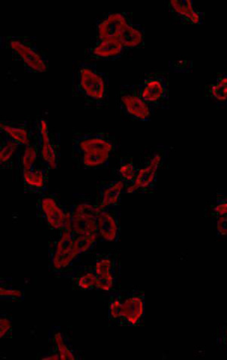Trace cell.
I'll use <instances>...</instances> for the list:
<instances>
[{"instance_id":"3","label":"cell","mask_w":227,"mask_h":360,"mask_svg":"<svg viewBox=\"0 0 227 360\" xmlns=\"http://www.w3.org/2000/svg\"><path fill=\"white\" fill-rule=\"evenodd\" d=\"M76 235L72 230L63 229L58 236L48 242V269L52 274L63 278L75 266L80 264L82 259L75 250Z\"/></svg>"},{"instance_id":"14","label":"cell","mask_w":227,"mask_h":360,"mask_svg":"<svg viewBox=\"0 0 227 360\" xmlns=\"http://www.w3.org/2000/svg\"><path fill=\"white\" fill-rule=\"evenodd\" d=\"M126 52L121 42L115 39H95L93 44L86 49L85 55L91 62H115L121 60Z\"/></svg>"},{"instance_id":"5","label":"cell","mask_w":227,"mask_h":360,"mask_svg":"<svg viewBox=\"0 0 227 360\" xmlns=\"http://www.w3.org/2000/svg\"><path fill=\"white\" fill-rule=\"evenodd\" d=\"M141 98L154 110H169V75L165 72H152L144 75L136 84Z\"/></svg>"},{"instance_id":"15","label":"cell","mask_w":227,"mask_h":360,"mask_svg":"<svg viewBox=\"0 0 227 360\" xmlns=\"http://www.w3.org/2000/svg\"><path fill=\"white\" fill-rule=\"evenodd\" d=\"M169 13L183 25H202L205 13L194 6L193 0H171L167 4Z\"/></svg>"},{"instance_id":"17","label":"cell","mask_w":227,"mask_h":360,"mask_svg":"<svg viewBox=\"0 0 227 360\" xmlns=\"http://www.w3.org/2000/svg\"><path fill=\"white\" fill-rule=\"evenodd\" d=\"M49 170L41 164L37 163L34 167L22 172L24 191L25 193L41 194L48 191Z\"/></svg>"},{"instance_id":"36","label":"cell","mask_w":227,"mask_h":360,"mask_svg":"<svg viewBox=\"0 0 227 360\" xmlns=\"http://www.w3.org/2000/svg\"><path fill=\"white\" fill-rule=\"evenodd\" d=\"M226 62H227V60H226Z\"/></svg>"},{"instance_id":"11","label":"cell","mask_w":227,"mask_h":360,"mask_svg":"<svg viewBox=\"0 0 227 360\" xmlns=\"http://www.w3.org/2000/svg\"><path fill=\"white\" fill-rule=\"evenodd\" d=\"M165 154L163 151L153 153L142 167H140L134 186L126 190V193H149L156 190L157 174L164 162Z\"/></svg>"},{"instance_id":"9","label":"cell","mask_w":227,"mask_h":360,"mask_svg":"<svg viewBox=\"0 0 227 360\" xmlns=\"http://www.w3.org/2000/svg\"><path fill=\"white\" fill-rule=\"evenodd\" d=\"M72 153L108 152L115 153L120 144L110 133L91 132L74 134L72 142Z\"/></svg>"},{"instance_id":"30","label":"cell","mask_w":227,"mask_h":360,"mask_svg":"<svg viewBox=\"0 0 227 360\" xmlns=\"http://www.w3.org/2000/svg\"><path fill=\"white\" fill-rule=\"evenodd\" d=\"M211 216L215 219L227 216V193H219L211 207Z\"/></svg>"},{"instance_id":"4","label":"cell","mask_w":227,"mask_h":360,"mask_svg":"<svg viewBox=\"0 0 227 360\" xmlns=\"http://www.w3.org/2000/svg\"><path fill=\"white\" fill-rule=\"evenodd\" d=\"M35 121L39 163L49 171L58 170L61 160V134L49 129L45 117Z\"/></svg>"},{"instance_id":"28","label":"cell","mask_w":227,"mask_h":360,"mask_svg":"<svg viewBox=\"0 0 227 360\" xmlns=\"http://www.w3.org/2000/svg\"><path fill=\"white\" fill-rule=\"evenodd\" d=\"M24 289L17 288L9 282L1 281L0 285V299L4 302L22 303L25 300Z\"/></svg>"},{"instance_id":"24","label":"cell","mask_w":227,"mask_h":360,"mask_svg":"<svg viewBox=\"0 0 227 360\" xmlns=\"http://www.w3.org/2000/svg\"><path fill=\"white\" fill-rule=\"evenodd\" d=\"M1 134L0 143V167L3 170L13 169L15 167L16 155L22 146H20L6 134Z\"/></svg>"},{"instance_id":"19","label":"cell","mask_w":227,"mask_h":360,"mask_svg":"<svg viewBox=\"0 0 227 360\" xmlns=\"http://www.w3.org/2000/svg\"><path fill=\"white\" fill-rule=\"evenodd\" d=\"M63 278L71 279L74 290L90 291L96 290L97 276L91 264H83L75 266Z\"/></svg>"},{"instance_id":"35","label":"cell","mask_w":227,"mask_h":360,"mask_svg":"<svg viewBox=\"0 0 227 360\" xmlns=\"http://www.w3.org/2000/svg\"><path fill=\"white\" fill-rule=\"evenodd\" d=\"M226 356H227V347H226Z\"/></svg>"},{"instance_id":"16","label":"cell","mask_w":227,"mask_h":360,"mask_svg":"<svg viewBox=\"0 0 227 360\" xmlns=\"http://www.w3.org/2000/svg\"><path fill=\"white\" fill-rule=\"evenodd\" d=\"M126 193L125 184L117 179L103 182L98 186L96 205L101 210L113 206H120L122 198Z\"/></svg>"},{"instance_id":"34","label":"cell","mask_w":227,"mask_h":360,"mask_svg":"<svg viewBox=\"0 0 227 360\" xmlns=\"http://www.w3.org/2000/svg\"><path fill=\"white\" fill-rule=\"evenodd\" d=\"M220 339L224 346H227V320L221 328Z\"/></svg>"},{"instance_id":"21","label":"cell","mask_w":227,"mask_h":360,"mask_svg":"<svg viewBox=\"0 0 227 360\" xmlns=\"http://www.w3.org/2000/svg\"><path fill=\"white\" fill-rule=\"evenodd\" d=\"M49 352L56 353L60 356L61 359L75 360L82 359L71 343L70 338L60 328H53L49 333Z\"/></svg>"},{"instance_id":"26","label":"cell","mask_w":227,"mask_h":360,"mask_svg":"<svg viewBox=\"0 0 227 360\" xmlns=\"http://www.w3.org/2000/svg\"><path fill=\"white\" fill-rule=\"evenodd\" d=\"M140 167L131 158H121L116 167L117 179L125 184L126 190L134 186Z\"/></svg>"},{"instance_id":"1","label":"cell","mask_w":227,"mask_h":360,"mask_svg":"<svg viewBox=\"0 0 227 360\" xmlns=\"http://www.w3.org/2000/svg\"><path fill=\"white\" fill-rule=\"evenodd\" d=\"M110 75L98 70L96 62L76 63L72 75V96L84 108L100 110L110 103Z\"/></svg>"},{"instance_id":"22","label":"cell","mask_w":227,"mask_h":360,"mask_svg":"<svg viewBox=\"0 0 227 360\" xmlns=\"http://www.w3.org/2000/svg\"><path fill=\"white\" fill-rule=\"evenodd\" d=\"M33 128L34 124L30 126L27 120L0 121V132L6 134L20 146H22V147L28 144L30 140H31Z\"/></svg>"},{"instance_id":"6","label":"cell","mask_w":227,"mask_h":360,"mask_svg":"<svg viewBox=\"0 0 227 360\" xmlns=\"http://www.w3.org/2000/svg\"><path fill=\"white\" fill-rule=\"evenodd\" d=\"M117 109L131 121L150 122L155 110L146 103L138 93L136 84H122L117 91Z\"/></svg>"},{"instance_id":"13","label":"cell","mask_w":227,"mask_h":360,"mask_svg":"<svg viewBox=\"0 0 227 360\" xmlns=\"http://www.w3.org/2000/svg\"><path fill=\"white\" fill-rule=\"evenodd\" d=\"M122 207L113 206L100 211L98 216V241L117 243L122 235Z\"/></svg>"},{"instance_id":"31","label":"cell","mask_w":227,"mask_h":360,"mask_svg":"<svg viewBox=\"0 0 227 360\" xmlns=\"http://www.w3.org/2000/svg\"><path fill=\"white\" fill-rule=\"evenodd\" d=\"M13 318L11 315L4 313L0 315V338L11 339L13 334Z\"/></svg>"},{"instance_id":"29","label":"cell","mask_w":227,"mask_h":360,"mask_svg":"<svg viewBox=\"0 0 227 360\" xmlns=\"http://www.w3.org/2000/svg\"><path fill=\"white\" fill-rule=\"evenodd\" d=\"M98 242V236L76 235L75 250L79 258L82 259L84 255L91 254L96 247Z\"/></svg>"},{"instance_id":"12","label":"cell","mask_w":227,"mask_h":360,"mask_svg":"<svg viewBox=\"0 0 227 360\" xmlns=\"http://www.w3.org/2000/svg\"><path fill=\"white\" fill-rule=\"evenodd\" d=\"M133 21L131 12L107 13L95 19L96 38L98 40H117L123 29Z\"/></svg>"},{"instance_id":"7","label":"cell","mask_w":227,"mask_h":360,"mask_svg":"<svg viewBox=\"0 0 227 360\" xmlns=\"http://www.w3.org/2000/svg\"><path fill=\"white\" fill-rule=\"evenodd\" d=\"M37 217L48 229L61 231L64 229L69 215V207L56 192H47L38 195Z\"/></svg>"},{"instance_id":"20","label":"cell","mask_w":227,"mask_h":360,"mask_svg":"<svg viewBox=\"0 0 227 360\" xmlns=\"http://www.w3.org/2000/svg\"><path fill=\"white\" fill-rule=\"evenodd\" d=\"M113 153L108 152L72 153L77 167L84 170H104L110 167Z\"/></svg>"},{"instance_id":"10","label":"cell","mask_w":227,"mask_h":360,"mask_svg":"<svg viewBox=\"0 0 227 360\" xmlns=\"http://www.w3.org/2000/svg\"><path fill=\"white\" fill-rule=\"evenodd\" d=\"M69 210L75 235L98 236V216L101 210L95 203H73Z\"/></svg>"},{"instance_id":"33","label":"cell","mask_w":227,"mask_h":360,"mask_svg":"<svg viewBox=\"0 0 227 360\" xmlns=\"http://www.w3.org/2000/svg\"><path fill=\"white\" fill-rule=\"evenodd\" d=\"M215 229L216 236L221 238L227 239V216L216 219Z\"/></svg>"},{"instance_id":"18","label":"cell","mask_w":227,"mask_h":360,"mask_svg":"<svg viewBox=\"0 0 227 360\" xmlns=\"http://www.w3.org/2000/svg\"><path fill=\"white\" fill-rule=\"evenodd\" d=\"M92 264L97 278L121 277V260L119 255L115 252H96Z\"/></svg>"},{"instance_id":"27","label":"cell","mask_w":227,"mask_h":360,"mask_svg":"<svg viewBox=\"0 0 227 360\" xmlns=\"http://www.w3.org/2000/svg\"><path fill=\"white\" fill-rule=\"evenodd\" d=\"M122 306V293L117 290L110 293L108 302V320L110 326H116L120 318Z\"/></svg>"},{"instance_id":"32","label":"cell","mask_w":227,"mask_h":360,"mask_svg":"<svg viewBox=\"0 0 227 360\" xmlns=\"http://www.w3.org/2000/svg\"><path fill=\"white\" fill-rule=\"evenodd\" d=\"M169 70L174 73H188L192 72L193 63L189 60H176L169 62Z\"/></svg>"},{"instance_id":"25","label":"cell","mask_w":227,"mask_h":360,"mask_svg":"<svg viewBox=\"0 0 227 360\" xmlns=\"http://www.w3.org/2000/svg\"><path fill=\"white\" fill-rule=\"evenodd\" d=\"M212 101L220 108H227V72L215 75L213 82L206 87Z\"/></svg>"},{"instance_id":"2","label":"cell","mask_w":227,"mask_h":360,"mask_svg":"<svg viewBox=\"0 0 227 360\" xmlns=\"http://www.w3.org/2000/svg\"><path fill=\"white\" fill-rule=\"evenodd\" d=\"M1 39V47L11 53L13 60L23 68L29 74L47 72L48 58L38 47L35 36H4Z\"/></svg>"},{"instance_id":"23","label":"cell","mask_w":227,"mask_h":360,"mask_svg":"<svg viewBox=\"0 0 227 360\" xmlns=\"http://www.w3.org/2000/svg\"><path fill=\"white\" fill-rule=\"evenodd\" d=\"M118 41L127 51L139 50L145 45V30L141 24L132 22L127 25L122 30Z\"/></svg>"},{"instance_id":"8","label":"cell","mask_w":227,"mask_h":360,"mask_svg":"<svg viewBox=\"0 0 227 360\" xmlns=\"http://www.w3.org/2000/svg\"><path fill=\"white\" fill-rule=\"evenodd\" d=\"M145 316V292L135 289L122 293L121 314L116 326L124 328L143 327Z\"/></svg>"}]
</instances>
